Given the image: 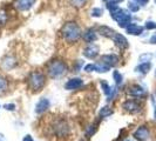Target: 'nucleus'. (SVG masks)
I'll return each mask as SVG.
<instances>
[{"label":"nucleus","instance_id":"1","mask_svg":"<svg viewBox=\"0 0 156 141\" xmlns=\"http://www.w3.org/2000/svg\"><path fill=\"white\" fill-rule=\"evenodd\" d=\"M82 33H83V31H82L81 26L76 21L70 20V21H67L62 25L60 35L65 41V44L75 45L82 39Z\"/></svg>","mask_w":156,"mask_h":141},{"label":"nucleus","instance_id":"2","mask_svg":"<svg viewBox=\"0 0 156 141\" xmlns=\"http://www.w3.org/2000/svg\"><path fill=\"white\" fill-rule=\"evenodd\" d=\"M69 70L68 63H66L63 59L55 58L48 61L46 65V75L49 79H60L65 77Z\"/></svg>","mask_w":156,"mask_h":141},{"label":"nucleus","instance_id":"3","mask_svg":"<svg viewBox=\"0 0 156 141\" xmlns=\"http://www.w3.org/2000/svg\"><path fill=\"white\" fill-rule=\"evenodd\" d=\"M51 133L58 139H66L72 134V126L65 117L55 118L49 126Z\"/></svg>","mask_w":156,"mask_h":141},{"label":"nucleus","instance_id":"4","mask_svg":"<svg viewBox=\"0 0 156 141\" xmlns=\"http://www.w3.org/2000/svg\"><path fill=\"white\" fill-rule=\"evenodd\" d=\"M47 84V75L42 70H32L27 77V86L33 93L41 92Z\"/></svg>","mask_w":156,"mask_h":141},{"label":"nucleus","instance_id":"5","mask_svg":"<svg viewBox=\"0 0 156 141\" xmlns=\"http://www.w3.org/2000/svg\"><path fill=\"white\" fill-rule=\"evenodd\" d=\"M142 102L140 101V99H134V98H130V99H127L125 101L121 103V108L127 112L128 114H139L141 110H142Z\"/></svg>","mask_w":156,"mask_h":141},{"label":"nucleus","instance_id":"6","mask_svg":"<svg viewBox=\"0 0 156 141\" xmlns=\"http://www.w3.org/2000/svg\"><path fill=\"white\" fill-rule=\"evenodd\" d=\"M82 56L88 60H95L100 56V46L93 42V44H86L82 48Z\"/></svg>","mask_w":156,"mask_h":141},{"label":"nucleus","instance_id":"7","mask_svg":"<svg viewBox=\"0 0 156 141\" xmlns=\"http://www.w3.org/2000/svg\"><path fill=\"white\" fill-rule=\"evenodd\" d=\"M100 86H101L102 93L105 94V96L107 98V101H110V100H114L117 95V87L114 85L112 86L109 82L105 79L100 80Z\"/></svg>","mask_w":156,"mask_h":141},{"label":"nucleus","instance_id":"8","mask_svg":"<svg viewBox=\"0 0 156 141\" xmlns=\"http://www.w3.org/2000/svg\"><path fill=\"white\" fill-rule=\"evenodd\" d=\"M126 93L128 96L134 99H143L147 95V91L144 89V87H142L139 84H132L127 87Z\"/></svg>","mask_w":156,"mask_h":141},{"label":"nucleus","instance_id":"9","mask_svg":"<svg viewBox=\"0 0 156 141\" xmlns=\"http://www.w3.org/2000/svg\"><path fill=\"white\" fill-rule=\"evenodd\" d=\"M18 63H19V61H18L16 55L7 54L1 59L0 67H1V70H12L18 66Z\"/></svg>","mask_w":156,"mask_h":141},{"label":"nucleus","instance_id":"10","mask_svg":"<svg viewBox=\"0 0 156 141\" xmlns=\"http://www.w3.org/2000/svg\"><path fill=\"white\" fill-rule=\"evenodd\" d=\"M133 138L136 141H148L150 139V129L147 125L139 126L133 133Z\"/></svg>","mask_w":156,"mask_h":141},{"label":"nucleus","instance_id":"11","mask_svg":"<svg viewBox=\"0 0 156 141\" xmlns=\"http://www.w3.org/2000/svg\"><path fill=\"white\" fill-rule=\"evenodd\" d=\"M37 0H13V7L19 12H28L35 6Z\"/></svg>","mask_w":156,"mask_h":141},{"label":"nucleus","instance_id":"12","mask_svg":"<svg viewBox=\"0 0 156 141\" xmlns=\"http://www.w3.org/2000/svg\"><path fill=\"white\" fill-rule=\"evenodd\" d=\"M85 86V80L81 78H79V77H74V78H70L68 79L66 82H65V85H63V88L66 89V91H78L80 88H82V87Z\"/></svg>","mask_w":156,"mask_h":141},{"label":"nucleus","instance_id":"13","mask_svg":"<svg viewBox=\"0 0 156 141\" xmlns=\"http://www.w3.org/2000/svg\"><path fill=\"white\" fill-rule=\"evenodd\" d=\"M112 41L114 42V45L121 51V52H125V51H127L128 48H129V41H128V39L126 38L123 34H121V33H117L113 37V39H112Z\"/></svg>","mask_w":156,"mask_h":141},{"label":"nucleus","instance_id":"14","mask_svg":"<svg viewBox=\"0 0 156 141\" xmlns=\"http://www.w3.org/2000/svg\"><path fill=\"white\" fill-rule=\"evenodd\" d=\"M99 60H101L102 63L108 65L110 68H115L117 65L120 63V56L115 53H107V54H102Z\"/></svg>","mask_w":156,"mask_h":141},{"label":"nucleus","instance_id":"15","mask_svg":"<svg viewBox=\"0 0 156 141\" xmlns=\"http://www.w3.org/2000/svg\"><path fill=\"white\" fill-rule=\"evenodd\" d=\"M98 39H99V34L95 27H88L82 33V40L85 41V44H93L96 42Z\"/></svg>","mask_w":156,"mask_h":141},{"label":"nucleus","instance_id":"16","mask_svg":"<svg viewBox=\"0 0 156 141\" xmlns=\"http://www.w3.org/2000/svg\"><path fill=\"white\" fill-rule=\"evenodd\" d=\"M51 108V101L48 98H40L39 100L35 103V108H34V112L35 114L38 115H41L44 113H46L47 110Z\"/></svg>","mask_w":156,"mask_h":141},{"label":"nucleus","instance_id":"17","mask_svg":"<svg viewBox=\"0 0 156 141\" xmlns=\"http://www.w3.org/2000/svg\"><path fill=\"white\" fill-rule=\"evenodd\" d=\"M96 32L98 34L102 37V38H106V39H113V37L116 34V31L110 27V26H107V25H99L96 27Z\"/></svg>","mask_w":156,"mask_h":141},{"label":"nucleus","instance_id":"18","mask_svg":"<svg viewBox=\"0 0 156 141\" xmlns=\"http://www.w3.org/2000/svg\"><path fill=\"white\" fill-rule=\"evenodd\" d=\"M144 26H142V25H139V24L136 23H132L127 28H126L125 31L127 34H129V35H134V37H139V35H142V33L144 32Z\"/></svg>","mask_w":156,"mask_h":141},{"label":"nucleus","instance_id":"19","mask_svg":"<svg viewBox=\"0 0 156 141\" xmlns=\"http://www.w3.org/2000/svg\"><path fill=\"white\" fill-rule=\"evenodd\" d=\"M116 23H117V26H119V27H121V28L126 30L130 24L133 23V16H132V12H129V11L127 9V11L125 12V14L121 16Z\"/></svg>","mask_w":156,"mask_h":141},{"label":"nucleus","instance_id":"20","mask_svg":"<svg viewBox=\"0 0 156 141\" xmlns=\"http://www.w3.org/2000/svg\"><path fill=\"white\" fill-rule=\"evenodd\" d=\"M98 129H99V120L93 121L92 124H89V125L85 128V138H87V139H90L93 135H95V134H96Z\"/></svg>","mask_w":156,"mask_h":141},{"label":"nucleus","instance_id":"21","mask_svg":"<svg viewBox=\"0 0 156 141\" xmlns=\"http://www.w3.org/2000/svg\"><path fill=\"white\" fill-rule=\"evenodd\" d=\"M151 63L149 61V63H140L135 68L134 70L137 73V74H141V75H146V74H148L150 70H151Z\"/></svg>","mask_w":156,"mask_h":141},{"label":"nucleus","instance_id":"22","mask_svg":"<svg viewBox=\"0 0 156 141\" xmlns=\"http://www.w3.org/2000/svg\"><path fill=\"white\" fill-rule=\"evenodd\" d=\"M112 77H113V80H114V85L119 88L121 87V85L123 84V74L117 70H114L113 73H112Z\"/></svg>","mask_w":156,"mask_h":141},{"label":"nucleus","instance_id":"23","mask_svg":"<svg viewBox=\"0 0 156 141\" xmlns=\"http://www.w3.org/2000/svg\"><path fill=\"white\" fill-rule=\"evenodd\" d=\"M114 113V110H112V107L109 106H102L100 110H99V119L101 120V119H107V118H109L112 114Z\"/></svg>","mask_w":156,"mask_h":141},{"label":"nucleus","instance_id":"24","mask_svg":"<svg viewBox=\"0 0 156 141\" xmlns=\"http://www.w3.org/2000/svg\"><path fill=\"white\" fill-rule=\"evenodd\" d=\"M95 63V72L98 73H108L112 68H110L108 65H106L105 63H102L101 60H98Z\"/></svg>","mask_w":156,"mask_h":141},{"label":"nucleus","instance_id":"25","mask_svg":"<svg viewBox=\"0 0 156 141\" xmlns=\"http://www.w3.org/2000/svg\"><path fill=\"white\" fill-rule=\"evenodd\" d=\"M7 91H8V79L5 75L0 74V95L5 94Z\"/></svg>","mask_w":156,"mask_h":141},{"label":"nucleus","instance_id":"26","mask_svg":"<svg viewBox=\"0 0 156 141\" xmlns=\"http://www.w3.org/2000/svg\"><path fill=\"white\" fill-rule=\"evenodd\" d=\"M69 4L72 7L80 9V8H83L88 4V0H69Z\"/></svg>","mask_w":156,"mask_h":141},{"label":"nucleus","instance_id":"27","mask_svg":"<svg viewBox=\"0 0 156 141\" xmlns=\"http://www.w3.org/2000/svg\"><path fill=\"white\" fill-rule=\"evenodd\" d=\"M103 13H105V9L102 7H99V6H95L90 9V16L92 18H101L103 16Z\"/></svg>","mask_w":156,"mask_h":141},{"label":"nucleus","instance_id":"28","mask_svg":"<svg viewBox=\"0 0 156 141\" xmlns=\"http://www.w3.org/2000/svg\"><path fill=\"white\" fill-rule=\"evenodd\" d=\"M83 67H85V61L83 60H75L74 63H73V67H72V70L73 72H75V73H78L80 72L81 70H83Z\"/></svg>","mask_w":156,"mask_h":141},{"label":"nucleus","instance_id":"29","mask_svg":"<svg viewBox=\"0 0 156 141\" xmlns=\"http://www.w3.org/2000/svg\"><path fill=\"white\" fill-rule=\"evenodd\" d=\"M127 7H128V11H129V12H132V13H136V12H139V11H140V8H141L136 2H134L133 0H129V1H128V6H127Z\"/></svg>","mask_w":156,"mask_h":141},{"label":"nucleus","instance_id":"30","mask_svg":"<svg viewBox=\"0 0 156 141\" xmlns=\"http://www.w3.org/2000/svg\"><path fill=\"white\" fill-rule=\"evenodd\" d=\"M153 58V54L151 53H143L139 56V61L140 63H149Z\"/></svg>","mask_w":156,"mask_h":141},{"label":"nucleus","instance_id":"31","mask_svg":"<svg viewBox=\"0 0 156 141\" xmlns=\"http://www.w3.org/2000/svg\"><path fill=\"white\" fill-rule=\"evenodd\" d=\"M2 108H4L5 110H7V112H16V103H13V102H9V103L2 105Z\"/></svg>","mask_w":156,"mask_h":141},{"label":"nucleus","instance_id":"32","mask_svg":"<svg viewBox=\"0 0 156 141\" xmlns=\"http://www.w3.org/2000/svg\"><path fill=\"white\" fill-rule=\"evenodd\" d=\"M144 28L149 30V31L156 30V23L155 21H151V20H148V21H146V24H144Z\"/></svg>","mask_w":156,"mask_h":141},{"label":"nucleus","instance_id":"33","mask_svg":"<svg viewBox=\"0 0 156 141\" xmlns=\"http://www.w3.org/2000/svg\"><path fill=\"white\" fill-rule=\"evenodd\" d=\"M83 70L87 72V73H92V72H95V63H86L85 67H83Z\"/></svg>","mask_w":156,"mask_h":141},{"label":"nucleus","instance_id":"34","mask_svg":"<svg viewBox=\"0 0 156 141\" xmlns=\"http://www.w3.org/2000/svg\"><path fill=\"white\" fill-rule=\"evenodd\" d=\"M134 2H136L140 7H143V6H146L147 4L149 2V0H133Z\"/></svg>","mask_w":156,"mask_h":141},{"label":"nucleus","instance_id":"35","mask_svg":"<svg viewBox=\"0 0 156 141\" xmlns=\"http://www.w3.org/2000/svg\"><path fill=\"white\" fill-rule=\"evenodd\" d=\"M106 5L107 4H116V5H119V4H121L122 1H125V0H102Z\"/></svg>","mask_w":156,"mask_h":141},{"label":"nucleus","instance_id":"36","mask_svg":"<svg viewBox=\"0 0 156 141\" xmlns=\"http://www.w3.org/2000/svg\"><path fill=\"white\" fill-rule=\"evenodd\" d=\"M148 42L149 44H151V45H156V33L155 34H153V35L149 38Z\"/></svg>","mask_w":156,"mask_h":141},{"label":"nucleus","instance_id":"37","mask_svg":"<svg viewBox=\"0 0 156 141\" xmlns=\"http://www.w3.org/2000/svg\"><path fill=\"white\" fill-rule=\"evenodd\" d=\"M21 141H34V139H33V136H32L31 134H26Z\"/></svg>","mask_w":156,"mask_h":141},{"label":"nucleus","instance_id":"38","mask_svg":"<svg viewBox=\"0 0 156 141\" xmlns=\"http://www.w3.org/2000/svg\"><path fill=\"white\" fill-rule=\"evenodd\" d=\"M0 141H7L6 136H5V135H4L2 133H0Z\"/></svg>","mask_w":156,"mask_h":141},{"label":"nucleus","instance_id":"39","mask_svg":"<svg viewBox=\"0 0 156 141\" xmlns=\"http://www.w3.org/2000/svg\"><path fill=\"white\" fill-rule=\"evenodd\" d=\"M78 141H89V139H87V138H85V136H83V138H81V139H79Z\"/></svg>","mask_w":156,"mask_h":141},{"label":"nucleus","instance_id":"40","mask_svg":"<svg viewBox=\"0 0 156 141\" xmlns=\"http://www.w3.org/2000/svg\"><path fill=\"white\" fill-rule=\"evenodd\" d=\"M154 119L156 120V107L154 108Z\"/></svg>","mask_w":156,"mask_h":141},{"label":"nucleus","instance_id":"41","mask_svg":"<svg viewBox=\"0 0 156 141\" xmlns=\"http://www.w3.org/2000/svg\"><path fill=\"white\" fill-rule=\"evenodd\" d=\"M122 141H132V140H130V139H123Z\"/></svg>","mask_w":156,"mask_h":141},{"label":"nucleus","instance_id":"42","mask_svg":"<svg viewBox=\"0 0 156 141\" xmlns=\"http://www.w3.org/2000/svg\"><path fill=\"white\" fill-rule=\"evenodd\" d=\"M155 96H156V88H155Z\"/></svg>","mask_w":156,"mask_h":141},{"label":"nucleus","instance_id":"43","mask_svg":"<svg viewBox=\"0 0 156 141\" xmlns=\"http://www.w3.org/2000/svg\"><path fill=\"white\" fill-rule=\"evenodd\" d=\"M1 107H2V106H1V105H0V108H1Z\"/></svg>","mask_w":156,"mask_h":141},{"label":"nucleus","instance_id":"44","mask_svg":"<svg viewBox=\"0 0 156 141\" xmlns=\"http://www.w3.org/2000/svg\"><path fill=\"white\" fill-rule=\"evenodd\" d=\"M155 77H156V70H155Z\"/></svg>","mask_w":156,"mask_h":141},{"label":"nucleus","instance_id":"45","mask_svg":"<svg viewBox=\"0 0 156 141\" xmlns=\"http://www.w3.org/2000/svg\"><path fill=\"white\" fill-rule=\"evenodd\" d=\"M0 26H1V24H0Z\"/></svg>","mask_w":156,"mask_h":141}]
</instances>
